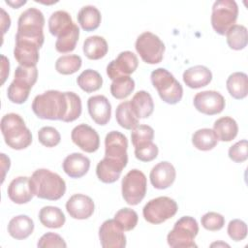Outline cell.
I'll return each instance as SVG.
<instances>
[{"instance_id": "28", "label": "cell", "mask_w": 248, "mask_h": 248, "mask_svg": "<svg viewBox=\"0 0 248 248\" xmlns=\"http://www.w3.org/2000/svg\"><path fill=\"white\" fill-rule=\"evenodd\" d=\"M226 86L230 95L236 99H244L248 94V77L243 72H235L229 76Z\"/></svg>"}, {"instance_id": "45", "label": "cell", "mask_w": 248, "mask_h": 248, "mask_svg": "<svg viewBox=\"0 0 248 248\" xmlns=\"http://www.w3.org/2000/svg\"><path fill=\"white\" fill-rule=\"evenodd\" d=\"M227 232L231 239L241 241L247 236V225L240 219H233L230 221Z\"/></svg>"}, {"instance_id": "18", "label": "cell", "mask_w": 248, "mask_h": 248, "mask_svg": "<svg viewBox=\"0 0 248 248\" xmlns=\"http://www.w3.org/2000/svg\"><path fill=\"white\" fill-rule=\"evenodd\" d=\"M176 171L173 165L168 161H163L155 165L149 174L152 186L159 190H164L172 185L175 180Z\"/></svg>"}, {"instance_id": "8", "label": "cell", "mask_w": 248, "mask_h": 248, "mask_svg": "<svg viewBox=\"0 0 248 248\" xmlns=\"http://www.w3.org/2000/svg\"><path fill=\"white\" fill-rule=\"evenodd\" d=\"M238 16V6L233 0H218L213 3L211 25L219 35H226Z\"/></svg>"}, {"instance_id": "29", "label": "cell", "mask_w": 248, "mask_h": 248, "mask_svg": "<svg viewBox=\"0 0 248 248\" xmlns=\"http://www.w3.org/2000/svg\"><path fill=\"white\" fill-rule=\"evenodd\" d=\"M101 20L102 16L100 11L92 5L83 6L78 14V21L80 27L86 32L96 30L100 26Z\"/></svg>"}, {"instance_id": "17", "label": "cell", "mask_w": 248, "mask_h": 248, "mask_svg": "<svg viewBox=\"0 0 248 248\" xmlns=\"http://www.w3.org/2000/svg\"><path fill=\"white\" fill-rule=\"evenodd\" d=\"M95 204L93 200L83 194H75L66 202V210L69 215L78 220H84L92 216Z\"/></svg>"}, {"instance_id": "46", "label": "cell", "mask_w": 248, "mask_h": 248, "mask_svg": "<svg viewBox=\"0 0 248 248\" xmlns=\"http://www.w3.org/2000/svg\"><path fill=\"white\" fill-rule=\"evenodd\" d=\"M247 140H241L232 145L229 149V157L235 163H243L248 158Z\"/></svg>"}, {"instance_id": "9", "label": "cell", "mask_w": 248, "mask_h": 248, "mask_svg": "<svg viewBox=\"0 0 248 248\" xmlns=\"http://www.w3.org/2000/svg\"><path fill=\"white\" fill-rule=\"evenodd\" d=\"M147 181L145 174L137 169L128 171L121 182V192L124 201L130 205L139 204L145 197Z\"/></svg>"}, {"instance_id": "43", "label": "cell", "mask_w": 248, "mask_h": 248, "mask_svg": "<svg viewBox=\"0 0 248 248\" xmlns=\"http://www.w3.org/2000/svg\"><path fill=\"white\" fill-rule=\"evenodd\" d=\"M202 226L210 232L220 231L225 225V217L217 212H207L201 218Z\"/></svg>"}, {"instance_id": "12", "label": "cell", "mask_w": 248, "mask_h": 248, "mask_svg": "<svg viewBox=\"0 0 248 248\" xmlns=\"http://www.w3.org/2000/svg\"><path fill=\"white\" fill-rule=\"evenodd\" d=\"M128 140L126 136L118 131H111L105 139V157L117 161L124 167L128 163Z\"/></svg>"}, {"instance_id": "7", "label": "cell", "mask_w": 248, "mask_h": 248, "mask_svg": "<svg viewBox=\"0 0 248 248\" xmlns=\"http://www.w3.org/2000/svg\"><path fill=\"white\" fill-rule=\"evenodd\" d=\"M198 232L197 220L191 216H183L175 222L173 229L168 233L167 241L171 248H197L194 239Z\"/></svg>"}, {"instance_id": "27", "label": "cell", "mask_w": 248, "mask_h": 248, "mask_svg": "<svg viewBox=\"0 0 248 248\" xmlns=\"http://www.w3.org/2000/svg\"><path fill=\"white\" fill-rule=\"evenodd\" d=\"M82 50L84 55L90 60H99L106 56L108 46L105 38L101 36H90L83 42Z\"/></svg>"}, {"instance_id": "36", "label": "cell", "mask_w": 248, "mask_h": 248, "mask_svg": "<svg viewBox=\"0 0 248 248\" xmlns=\"http://www.w3.org/2000/svg\"><path fill=\"white\" fill-rule=\"evenodd\" d=\"M227 43L232 49L240 50L245 48L248 43L247 28L241 24H233L226 33Z\"/></svg>"}, {"instance_id": "30", "label": "cell", "mask_w": 248, "mask_h": 248, "mask_svg": "<svg viewBox=\"0 0 248 248\" xmlns=\"http://www.w3.org/2000/svg\"><path fill=\"white\" fill-rule=\"evenodd\" d=\"M213 131L215 132L218 140L231 141L237 136L238 125L233 118L230 116H224L218 118L214 122Z\"/></svg>"}, {"instance_id": "16", "label": "cell", "mask_w": 248, "mask_h": 248, "mask_svg": "<svg viewBox=\"0 0 248 248\" xmlns=\"http://www.w3.org/2000/svg\"><path fill=\"white\" fill-rule=\"evenodd\" d=\"M73 142L82 151L93 153L100 147V137L95 129L87 124L76 126L71 133Z\"/></svg>"}, {"instance_id": "48", "label": "cell", "mask_w": 248, "mask_h": 248, "mask_svg": "<svg viewBox=\"0 0 248 248\" xmlns=\"http://www.w3.org/2000/svg\"><path fill=\"white\" fill-rule=\"evenodd\" d=\"M2 58V71H1V77H2V84L5 82L7 77L9 76V72H10V63L8 58L5 55H1Z\"/></svg>"}, {"instance_id": "10", "label": "cell", "mask_w": 248, "mask_h": 248, "mask_svg": "<svg viewBox=\"0 0 248 248\" xmlns=\"http://www.w3.org/2000/svg\"><path fill=\"white\" fill-rule=\"evenodd\" d=\"M177 209V203L173 199L163 196L147 202L142 209V215L148 223L158 225L172 218Z\"/></svg>"}, {"instance_id": "47", "label": "cell", "mask_w": 248, "mask_h": 248, "mask_svg": "<svg viewBox=\"0 0 248 248\" xmlns=\"http://www.w3.org/2000/svg\"><path fill=\"white\" fill-rule=\"evenodd\" d=\"M37 246L40 248H47V247H57V248H65L67 247L64 239L57 233L54 232H46L41 236L39 239Z\"/></svg>"}, {"instance_id": "3", "label": "cell", "mask_w": 248, "mask_h": 248, "mask_svg": "<svg viewBox=\"0 0 248 248\" xmlns=\"http://www.w3.org/2000/svg\"><path fill=\"white\" fill-rule=\"evenodd\" d=\"M1 132L5 143L16 150L28 147L32 142V134L23 118L17 113H7L1 119Z\"/></svg>"}, {"instance_id": "40", "label": "cell", "mask_w": 248, "mask_h": 248, "mask_svg": "<svg viewBox=\"0 0 248 248\" xmlns=\"http://www.w3.org/2000/svg\"><path fill=\"white\" fill-rule=\"evenodd\" d=\"M114 220L119 224L124 232H128L132 231L137 226L139 216L135 210L129 207H124L115 213Z\"/></svg>"}, {"instance_id": "11", "label": "cell", "mask_w": 248, "mask_h": 248, "mask_svg": "<svg viewBox=\"0 0 248 248\" xmlns=\"http://www.w3.org/2000/svg\"><path fill=\"white\" fill-rule=\"evenodd\" d=\"M135 47L142 61L151 65L158 64L163 60L166 48L162 40L148 31L141 33L137 38Z\"/></svg>"}, {"instance_id": "15", "label": "cell", "mask_w": 248, "mask_h": 248, "mask_svg": "<svg viewBox=\"0 0 248 248\" xmlns=\"http://www.w3.org/2000/svg\"><path fill=\"white\" fill-rule=\"evenodd\" d=\"M139 65V60L137 55L130 51L125 50L118 54V56L110 61L107 66V75L113 80L119 77L130 76L133 74Z\"/></svg>"}, {"instance_id": "13", "label": "cell", "mask_w": 248, "mask_h": 248, "mask_svg": "<svg viewBox=\"0 0 248 248\" xmlns=\"http://www.w3.org/2000/svg\"><path fill=\"white\" fill-rule=\"evenodd\" d=\"M196 109L206 115H214L223 111L226 102L222 94L214 90H205L195 95L193 100Z\"/></svg>"}, {"instance_id": "26", "label": "cell", "mask_w": 248, "mask_h": 248, "mask_svg": "<svg viewBox=\"0 0 248 248\" xmlns=\"http://www.w3.org/2000/svg\"><path fill=\"white\" fill-rule=\"evenodd\" d=\"M131 108L137 118H147L154 110V102L151 95L144 91H138L130 101Z\"/></svg>"}, {"instance_id": "1", "label": "cell", "mask_w": 248, "mask_h": 248, "mask_svg": "<svg viewBox=\"0 0 248 248\" xmlns=\"http://www.w3.org/2000/svg\"><path fill=\"white\" fill-rule=\"evenodd\" d=\"M69 99L67 92L47 90L37 95L32 102V110L40 119L65 121L68 114Z\"/></svg>"}, {"instance_id": "24", "label": "cell", "mask_w": 248, "mask_h": 248, "mask_svg": "<svg viewBox=\"0 0 248 248\" xmlns=\"http://www.w3.org/2000/svg\"><path fill=\"white\" fill-rule=\"evenodd\" d=\"M125 167L117 161L104 157L96 167V174L104 183H113L119 177Z\"/></svg>"}, {"instance_id": "49", "label": "cell", "mask_w": 248, "mask_h": 248, "mask_svg": "<svg viewBox=\"0 0 248 248\" xmlns=\"http://www.w3.org/2000/svg\"><path fill=\"white\" fill-rule=\"evenodd\" d=\"M10 25H11V18L9 15L4 11V9H1V28H2L3 35L10 28Z\"/></svg>"}, {"instance_id": "51", "label": "cell", "mask_w": 248, "mask_h": 248, "mask_svg": "<svg viewBox=\"0 0 248 248\" xmlns=\"http://www.w3.org/2000/svg\"><path fill=\"white\" fill-rule=\"evenodd\" d=\"M6 2V4H8V5H10L12 8H14V9H18L20 6H22V5H24V4H26V1L24 0V1H5Z\"/></svg>"}, {"instance_id": "34", "label": "cell", "mask_w": 248, "mask_h": 248, "mask_svg": "<svg viewBox=\"0 0 248 248\" xmlns=\"http://www.w3.org/2000/svg\"><path fill=\"white\" fill-rule=\"evenodd\" d=\"M77 83L84 92L92 93L102 87L103 78L97 71L86 69L78 77Z\"/></svg>"}, {"instance_id": "25", "label": "cell", "mask_w": 248, "mask_h": 248, "mask_svg": "<svg viewBox=\"0 0 248 248\" xmlns=\"http://www.w3.org/2000/svg\"><path fill=\"white\" fill-rule=\"evenodd\" d=\"M34 231V222L27 215H17L8 224L9 234L17 240L27 238Z\"/></svg>"}, {"instance_id": "2", "label": "cell", "mask_w": 248, "mask_h": 248, "mask_svg": "<svg viewBox=\"0 0 248 248\" xmlns=\"http://www.w3.org/2000/svg\"><path fill=\"white\" fill-rule=\"evenodd\" d=\"M30 185L34 195L43 200L57 201L66 192L64 179L46 169L36 170L30 177Z\"/></svg>"}, {"instance_id": "38", "label": "cell", "mask_w": 248, "mask_h": 248, "mask_svg": "<svg viewBox=\"0 0 248 248\" xmlns=\"http://www.w3.org/2000/svg\"><path fill=\"white\" fill-rule=\"evenodd\" d=\"M135 89V80L130 76L119 77L112 80L110 84L111 95L118 100H123L130 96Z\"/></svg>"}, {"instance_id": "42", "label": "cell", "mask_w": 248, "mask_h": 248, "mask_svg": "<svg viewBox=\"0 0 248 248\" xmlns=\"http://www.w3.org/2000/svg\"><path fill=\"white\" fill-rule=\"evenodd\" d=\"M38 140L46 147H54L59 144L61 136L54 127L46 126L39 130Z\"/></svg>"}, {"instance_id": "14", "label": "cell", "mask_w": 248, "mask_h": 248, "mask_svg": "<svg viewBox=\"0 0 248 248\" xmlns=\"http://www.w3.org/2000/svg\"><path fill=\"white\" fill-rule=\"evenodd\" d=\"M99 238L103 248H124L126 246L124 231L114 219L106 220L101 225Z\"/></svg>"}, {"instance_id": "21", "label": "cell", "mask_w": 248, "mask_h": 248, "mask_svg": "<svg viewBox=\"0 0 248 248\" xmlns=\"http://www.w3.org/2000/svg\"><path fill=\"white\" fill-rule=\"evenodd\" d=\"M7 193L9 199L17 204L27 203L35 196L30 185V177L27 176L14 178L8 186Z\"/></svg>"}, {"instance_id": "41", "label": "cell", "mask_w": 248, "mask_h": 248, "mask_svg": "<svg viewBox=\"0 0 248 248\" xmlns=\"http://www.w3.org/2000/svg\"><path fill=\"white\" fill-rule=\"evenodd\" d=\"M153 138L154 130L148 125H138L131 133V140L135 147L152 141Z\"/></svg>"}, {"instance_id": "6", "label": "cell", "mask_w": 248, "mask_h": 248, "mask_svg": "<svg viewBox=\"0 0 248 248\" xmlns=\"http://www.w3.org/2000/svg\"><path fill=\"white\" fill-rule=\"evenodd\" d=\"M150 78L152 85L156 88L160 98L165 103L175 105L182 99V85L168 70L158 68L151 73Z\"/></svg>"}, {"instance_id": "22", "label": "cell", "mask_w": 248, "mask_h": 248, "mask_svg": "<svg viewBox=\"0 0 248 248\" xmlns=\"http://www.w3.org/2000/svg\"><path fill=\"white\" fill-rule=\"evenodd\" d=\"M62 168L65 173L71 178H80L88 172L90 160L85 155L75 152L64 159Z\"/></svg>"}, {"instance_id": "5", "label": "cell", "mask_w": 248, "mask_h": 248, "mask_svg": "<svg viewBox=\"0 0 248 248\" xmlns=\"http://www.w3.org/2000/svg\"><path fill=\"white\" fill-rule=\"evenodd\" d=\"M37 78V67L17 66L15 71V78L7 89L8 99L14 104L20 105L25 103Z\"/></svg>"}, {"instance_id": "31", "label": "cell", "mask_w": 248, "mask_h": 248, "mask_svg": "<svg viewBox=\"0 0 248 248\" xmlns=\"http://www.w3.org/2000/svg\"><path fill=\"white\" fill-rule=\"evenodd\" d=\"M39 220L46 228L59 229L65 224L66 217L59 207L47 205L40 210Z\"/></svg>"}, {"instance_id": "33", "label": "cell", "mask_w": 248, "mask_h": 248, "mask_svg": "<svg viewBox=\"0 0 248 248\" xmlns=\"http://www.w3.org/2000/svg\"><path fill=\"white\" fill-rule=\"evenodd\" d=\"M192 143L199 150L208 151L217 145L218 138L212 129L202 128L193 134Z\"/></svg>"}, {"instance_id": "19", "label": "cell", "mask_w": 248, "mask_h": 248, "mask_svg": "<svg viewBox=\"0 0 248 248\" xmlns=\"http://www.w3.org/2000/svg\"><path fill=\"white\" fill-rule=\"evenodd\" d=\"M40 47L33 42L16 39L14 56L20 66L36 67L39 62Z\"/></svg>"}, {"instance_id": "52", "label": "cell", "mask_w": 248, "mask_h": 248, "mask_svg": "<svg viewBox=\"0 0 248 248\" xmlns=\"http://www.w3.org/2000/svg\"><path fill=\"white\" fill-rule=\"evenodd\" d=\"M213 245H217V246H218V245H223V246H227V247H230V246H229L228 244H226V243H219V244H218V243H212V244H211V246H213Z\"/></svg>"}, {"instance_id": "39", "label": "cell", "mask_w": 248, "mask_h": 248, "mask_svg": "<svg viewBox=\"0 0 248 248\" xmlns=\"http://www.w3.org/2000/svg\"><path fill=\"white\" fill-rule=\"evenodd\" d=\"M81 64L82 60L79 55H63L56 60L55 70L61 75H73L80 69Z\"/></svg>"}, {"instance_id": "35", "label": "cell", "mask_w": 248, "mask_h": 248, "mask_svg": "<svg viewBox=\"0 0 248 248\" xmlns=\"http://www.w3.org/2000/svg\"><path fill=\"white\" fill-rule=\"evenodd\" d=\"M79 37V28L74 23L73 26L61 34L55 43V49L60 53H68L76 48Z\"/></svg>"}, {"instance_id": "50", "label": "cell", "mask_w": 248, "mask_h": 248, "mask_svg": "<svg viewBox=\"0 0 248 248\" xmlns=\"http://www.w3.org/2000/svg\"><path fill=\"white\" fill-rule=\"evenodd\" d=\"M1 162H2V170H3V173H2V182H3L4 178H5V173L10 169L11 161H10L9 157H7L4 153H1Z\"/></svg>"}, {"instance_id": "37", "label": "cell", "mask_w": 248, "mask_h": 248, "mask_svg": "<svg viewBox=\"0 0 248 248\" xmlns=\"http://www.w3.org/2000/svg\"><path fill=\"white\" fill-rule=\"evenodd\" d=\"M115 118L117 123L126 130H133L139 125V118L134 114L130 106V101H124L117 106Z\"/></svg>"}, {"instance_id": "32", "label": "cell", "mask_w": 248, "mask_h": 248, "mask_svg": "<svg viewBox=\"0 0 248 248\" xmlns=\"http://www.w3.org/2000/svg\"><path fill=\"white\" fill-rule=\"evenodd\" d=\"M71 15L66 11H56L48 18V30L52 36L59 37L73 26Z\"/></svg>"}, {"instance_id": "4", "label": "cell", "mask_w": 248, "mask_h": 248, "mask_svg": "<svg viewBox=\"0 0 248 248\" xmlns=\"http://www.w3.org/2000/svg\"><path fill=\"white\" fill-rule=\"evenodd\" d=\"M44 25L45 16L43 13L39 9L29 8L21 13L18 17L16 39L31 41L41 48L45 41Z\"/></svg>"}, {"instance_id": "20", "label": "cell", "mask_w": 248, "mask_h": 248, "mask_svg": "<svg viewBox=\"0 0 248 248\" xmlns=\"http://www.w3.org/2000/svg\"><path fill=\"white\" fill-rule=\"evenodd\" d=\"M89 115L98 125H106L111 116V105L104 95H95L87 100Z\"/></svg>"}, {"instance_id": "44", "label": "cell", "mask_w": 248, "mask_h": 248, "mask_svg": "<svg viewBox=\"0 0 248 248\" xmlns=\"http://www.w3.org/2000/svg\"><path fill=\"white\" fill-rule=\"evenodd\" d=\"M158 146L153 141L138 145L135 147V156L141 162H150L158 156Z\"/></svg>"}, {"instance_id": "23", "label": "cell", "mask_w": 248, "mask_h": 248, "mask_svg": "<svg viewBox=\"0 0 248 248\" xmlns=\"http://www.w3.org/2000/svg\"><path fill=\"white\" fill-rule=\"evenodd\" d=\"M184 83L193 89L204 87L212 80L211 71L202 65H196L188 68L183 73Z\"/></svg>"}]
</instances>
